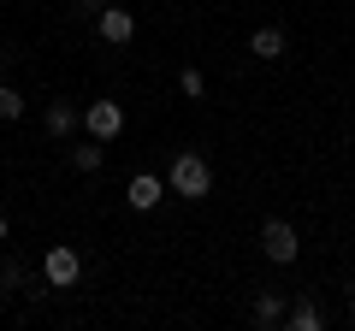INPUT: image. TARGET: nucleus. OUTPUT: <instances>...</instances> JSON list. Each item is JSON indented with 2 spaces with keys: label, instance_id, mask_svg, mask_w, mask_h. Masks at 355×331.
Returning <instances> with one entry per match:
<instances>
[{
  "label": "nucleus",
  "instance_id": "nucleus-16",
  "mask_svg": "<svg viewBox=\"0 0 355 331\" xmlns=\"http://www.w3.org/2000/svg\"><path fill=\"white\" fill-rule=\"evenodd\" d=\"M0 242H6V219H0Z\"/></svg>",
  "mask_w": 355,
  "mask_h": 331
},
{
  "label": "nucleus",
  "instance_id": "nucleus-1",
  "mask_svg": "<svg viewBox=\"0 0 355 331\" xmlns=\"http://www.w3.org/2000/svg\"><path fill=\"white\" fill-rule=\"evenodd\" d=\"M166 190L184 195V202H202V195H214V166L202 154H178L172 172H166Z\"/></svg>",
  "mask_w": 355,
  "mask_h": 331
},
{
  "label": "nucleus",
  "instance_id": "nucleus-12",
  "mask_svg": "<svg viewBox=\"0 0 355 331\" xmlns=\"http://www.w3.org/2000/svg\"><path fill=\"white\" fill-rule=\"evenodd\" d=\"M12 118H24V95L0 83V125H12Z\"/></svg>",
  "mask_w": 355,
  "mask_h": 331
},
{
  "label": "nucleus",
  "instance_id": "nucleus-2",
  "mask_svg": "<svg viewBox=\"0 0 355 331\" xmlns=\"http://www.w3.org/2000/svg\"><path fill=\"white\" fill-rule=\"evenodd\" d=\"M83 278V260H77L71 242H53L48 255H42V284H53V290H71V284Z\"/></svg>",
  "mask_w": 355,
  "mask_h": 331
},
{
  "label": "nucleus",
  "instance_id": "nucleus-13",
  "mask_svg": "<svg viewBox=\"0 0 355 331\" xmlns=\"http://www.w3.org/2000/svg\"><path fill=\"white\" fill-rule=\"evenodd\" d=\"M178 89L190 95V101H202V89H207V77L196 71V65H184V71H178Z\"/></svg>",
  "mask_w": 355,
  "mask_h": 331
},
{
  "label": "nucleus",
  "instance_id": "nucleus-4",
  "mask_svg": "<svg viewBox=\"0 0 355 331\" xmlns=\"http://www.w3.org/2000/svg\"><path fill=\"white\" fill-rule=\"evenodd\" d=\"M83 130L95 142H113L119 130H125V107H119V101H89L83 107Z\"/></svg>",
  "mask_w": 355,
  "mask_h": 331
},
{
  "label": "nucleus",
  "instance_id": "nucleus-8",
  "mask_svg": "<svg viewBox=\"0 0 355 331\" xmlns=\"http://www.w3.org/2000/svg\"><path fill=\"white\" fill-rule=\"evenodd\" d=\"M249 53H254V60H279V53H284V30L261 24V30L249 36Z\"/></svg>",
  "mask_w": 355,
  "mask_h": 331
},
{
  "label": "nucleus",
  "instance_id": "nucleus-14",
  "mask_svg": "<svg viewBox=\"0 0 355 331\" xmlns=\"http://www.w3.org/2000/svg\"><path fill=\"white\" fill-rule=\"evenodd\" d=\"M24 278H30V272L18 267V260H6V267H0V290H18V284H24Z\"/></svg>",
  "mask_w": 355,
  "mask_h": 331
},
{
  "label": "nucleus",
  "instance_id": "nucleus-11",
  "mask_svg": "<svg viewBox=\"0 0 355 331\" xmlns=\"http://www.w3.org/2000/svg\"><path fill=\"white\" fill-rule=\"evenodd\" d=\"M101 160H107V154L95 148V142H77V148H71V166H77V172H101Z\"/></svg>",
  "mask_w": 355,
  "mask_h": 331
},
{
  "label": "nucleus",
  "instance_id": "nucleus-5",
  "mask_svg": "<svg viewBox=\"0 0 355 331\" xmlns=\"http://www.w3.org/2000/svg\"><path fill=\"white\" fill-rule=\"evenodd\" d=\"M95 30H101L107 48H125V42L137 36V12H125V6H101V12H95Z\"/></svg>",
  "mask_w": 355,
  "mask_h": 331
},
{
  "label": "nucleus",
  "instance_id": "nucleus-6",
  "mask_svg": "<svg viewBox=\"0 0 355 331\" xmlns=\"http://www.w3.org/2000/svg\"><path fill=\"white\" fill-rule=\"evenodd\" d=\"M160 195H166V184H160V178H148V172H142V178H130L125 202L137 207V213H154V207H160Z\"/></svg>",
  "mask_w": 355,
  "mask_h": 331
},
{
  "label": "nucleus",
  "instance_id": "nucleus-7",
  "mask_svg": "<svg viewBox=\"0 0 355 331\" xmlns=\"http://www.w3.org/2000/svg\"><path fill=\"white\" fill-rule=\"evenodd\" d=\"M83 125V107L77 101H48V136H71Z\"/></svg>",
  "mask_w": 355,
  "mask_h": 331
},
{
  "label": "nucleus",
  "instance_id": "nucleus-10",
  "mask_svg": "<svg viewBox=\"0 0 355 331\" xmlns=\"http://www.w3.org/2000/svg\"><path fill=\"white\" fill-rule=\"evenodd\" d=\"M284 319H291L296 331H320V307L308 302V296H302V302H296V307H291V314H284Z\"/></svg>",
  "mask_w": 355,
  "mask_h": 331
},
{
  "label": "nucleus",
  "instance_id": "nucleus-9",
  "mask_svg": "<svg viewBox=\"0 0 355 331\" xmlns=\"http://www.w3.org/2000/svg\"><path fill=\"white\" fill-rule=\"evenodd\" d=\"M279 319H284V296H279V290H266L261 302H254V325H279Z\"/></svg>",
  "mask_w": 355,
  "mask_h": 331
},
{
  "label": "nucleus",
  "instance_id": "nucleus-3",
  "mask_svg": "<svg viewBox=\"0 0 355 331\" xmlns=\"http://www.w3.org/2000/svg\"><path fill=\"white\" fill-rule=\"evenodd\" d=\"M261 249L272 267H291L296 255H302V242H296V225H284V219H266L261 225Z\"/></svg>",
  "mask_w": 355,
  "mask_h": 331
},
{
  "label": "nucleus",
  "instance_id": "nucleus-15",
  "mask_svg": "<svg viewBox=\"0 0 355 331\" xmlns=\"http://www.w3.org/2000/svg\"><path fill=\"white\" fill-rule=\"evenodd\" d=\"M107 0H77V12H101Z\"/></svg>",
  "mask_w": 355,
  "mask_h": 331
}]
</instances>
